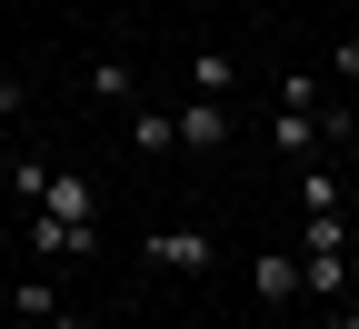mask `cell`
Listing matches in <instances>:
<instances>
[{
    "mask_svg": "<svg viewBox=\"0 0 359 329\" xmlns=\"http://www.w3.org/2000/svg\"><path fill=\"white\" fill-rule=\"evenodd\" d=\"M339 279H349V210H299V290L339 300Z\"/></svg>",
    "mask_w": 359,
    "mask_h": 329,
    "instance_id": "1",
    "label": "cell"
},
{
    "mask_svg": "<svg viewBox=\"0 0 359 329\" xmlns=\"http://www.w3.org/2000/svg\"><path fill=\"white\" fill-rule=\"evenodd\" d=\"M210 260H219V240H210L200 220H170V229H150V240H140V269H160V279H200Z\"/></svg>",
    "mask_w": 359,
    "mask_h": 329,
    "instance_id": "2",
    "label": "cell"
},
{
    "mask_svg": "<svg viewBox=\"0 0 359 329\" xmlns=\"http://www.w3.org/2000/svg\"><path fill=\"white\" fill-rule=\"evenodd\" d=\"M250 300H259V309H299V300H309V290H299V250H259V260H250Z\"/></svg>",
    "mask_w": 359,
    "mask_h": 329,
    "instance_id": "3",
    "label": "cell"
},
{
    "mask_svg": "<svg viewBox=\"0 0 359 329\" xmlns=\"http://www.w3.org/2000/svg\"><path fill=\"white\" fill-rule=\"evenodd\" d=\"M180 150H230V100H190V90H180Z\"/></svg>",
    "mask_w": 359,
    "mask_h": 329,
    "instance_id": "4",
    "label": "cell"
},
{
    "mask_svg": "<svg viewBox=\"0 0 359 329\" xmlns=\"http://www.w3.org/2000/svg\"><path fill=\"white\" fill-rule=\"evenodd\" d=\"M120 120H130V150H140V160H170V150H180V120H170L160 100H130Z\"/></svg>",
    "mask_w": 359,
    "mask_h": 329,
    "instance_id": "5",
    "label": "cell"
},
{
    "mask_svg": "<svg viewBox=\"0 0 359 329\" xmlns=\"http://www.w3.org/2000/svg\"><path fill=\"white\" fill-rule=\"evenodd\" d=\"M269 150H280V160H309V150H330L320 110H269Z\"/></svg>",
    "mask_w": 359,
    "mask_h": 329,
    "instance_id": "6",
    "label": "cell"
},
{
    "mask_svg": "<svg viewBox=\"0 0 359 329\" xmlns=\"http://www.w3.org/2000/svg\"><path fill=\"white\" fill-rule=\"evenodd\" d=\"M230 90H240V60L219 51V40H200L190 51V100H230Z\"/></svg>",
    "mask_w": 359,
    "mask_h": 329,
    "instance_id": "7",
    "label": "cell"
},
{
    "mask_svg": "<svg viewBox=\"0 0 359 329\" xmlns=\"http://www.w3.org/2000/svg\"><path fill=\"white\" fill-rule=\"evenodd\" d=\"M90 90H100L110 110H130V100H140V70H130V60H90Z\"/></svg>",
    "mask_w": 359,
    "mask_h": 329,
    "instance_id": "8",
    "label": "cell"
},
{
    "mask_svg": "<svg viewBox=\"0 0 359 329\" xmlns=\"http://www.w3.org/2000/svg\"><path fill=\"white\" fill-rule=\"evenodd\" d=\"M320 100H330L320 70H280V110H320Z\"/></svg>",
    "mask_w": 359,
    "mask_h": 329,
    "instance_id": "9",
    "label": "cell"
},
{
    "mask_svg": "<svg viewBox=\"0 0 359 329\" xmlns=\"http://www.w3.org/2000/svg\"><path fill=\"white\" fill-rule=\"evenodd\" d=\"M11 309H20V319H50V309H60V279H40V269H30L20 290H11Z\"/></svg>",
    "mask_w": 359,
    "mask_h": 329,
    "instance_id": "10",
    "label": "cell"
},
{
    "mask_svg": "<svg viewBox=\"0 0 359 329\" xmlns=\"http://www.w3.org/2000/svg\"><path fill=\"white\" fill-rule=\"evenodd\" d=\"M20 110H30V90H20V80H11V70H0V130H11V120H20Z\"/></svg>",
    "mask_w": 359,
    "mask_h": 329,
    "instance_id": "11",
    "label": "cell"
},
{
    "mask_svg": "<svg viewBox=\"0 0 359 329\" xmlns=\"http://www.w3.org/2000/svg\"><path fill=\"white\" fill-rule=\"evenodd\" d=\"M330 70H339V80L359 90V40H339V60H330Z\"/></svg>",
    "mask_w": 359,
    "mask_h": 329,
    "instance_id": "12",
    "label": "cell"
},
{
    "mask_svg": "<svg viewBox=\"0 0 359 329\" xmlns=\"http://www.w3.org/2000/svg\"><path fill=\"white\" fill-rule=\"evenodd\" d=\"M40 329H90V319H80V309H50V319H40Z\"/></svg>",
    "mask_w": 359,
    "mask_h": 329,
    "instance_id": "13",
    "label": "cell"
},
{
    "mask_svg": "<svg viewBox=\"0 0 359 329\" xmlns=\"http://www.w3.org/2000/svg\"><path fill=\"white\" fill-rule=\"evenodd\" d=\"M330 329H359V309H339V319H330Z\"/></svg>",
    "mask_w": 359,
    "mask_h": 329,
    "instance_id": "14",
    "label": "cell"
},
{
    "mask_svg": "<svg viewBox=\"0 0 359 329\" xmlns=\"http://www.w3.org/2000/svg\"><path fill=\"white\" fill-rule=\"evenodd\" d=\"M0 220H11V180H0Z\"/></svg>",
    "mask_w": 359,
    "mask_h": 329,
    "instance_id": "15",
    "label": "cell"
},
{
    "mask_svg": "<svg viewBox=\"0 0 359 329\" xmlns=\"http://www.w3.org/2000/svg\"><path fill=\"white\" fill-rule=\"evenodd\" d=\"M11 329H40V319H20V309H11Z\"/></svg>",
    "mask_w": 359,
    "mask_h": 329,
    "instance_id": "16",
    "label": "cell"
},
{
    "mask_svg": "<svg viewBox=\"0 0 359 329\" xmlns=\"http://www.w3.org/2000/svg\"><path fill=\"white\" fill-rule=\"evenodd\" d=\"M349 100H359V90H349Z\"/></svg>",
    "mask_w": 359,
    "mask_h": 329,
    "instance_id": "17",
    "label": "cell"
}]
</instances>
